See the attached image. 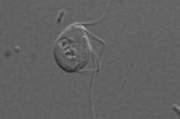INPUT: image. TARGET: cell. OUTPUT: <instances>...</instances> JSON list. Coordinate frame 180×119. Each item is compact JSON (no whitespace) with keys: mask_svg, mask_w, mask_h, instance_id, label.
Listing matches in <instances>:
<instances>
[{"mask_svg":"<svg viewBox=\"0 0 180 119\" xmlns=\"http://www.w3.org/2000/svg\"><path fill=\"white\" fill-rule=\"evenodd\" d=\"M91 49L85 31L77 26L66 29L57 39L53 49L58 66L68 73L83 68L89 61Z\"/></svg>","mask_w":180,"mask_h":119,"instance_id":"obj_1","label":"cell"}]
</instances>
